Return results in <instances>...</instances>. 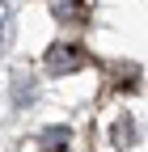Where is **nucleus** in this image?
I'll use <instances>...</instances> for the list:
<instances>
[{"instance_id":"f257e3e1","label":"nucleus","mask_w":148,"mask_h":152,"mask_svg":"<svg viewBox=\"0 0 148 152\" xmlns=\"http://www.w3.org/2000/svg\"><path fill=\"white\" fill-rule=\"evenodd\" d=\"M81 64H85V51H81L76 42H55V47L47 51V72H55V76L76 72Z\"/></svg>"},{"instance_id":"f03ea898","label":"nucleus","mask_w":148,"mask_h":152,"mask_svg":"<svg viewBox=\"0 0 148 152\" xmlns=\"http://www.w3.org/2000/svg\"><path fill=\"white\" fill-rule=\"evenodd\" d=\"M55 17H64V21H81V17L89 13V0H51Z\"/></svg>"},{"instance_id":"7ed1b4c3","label":"nucleus","mask_w":148,"mask_h":152,"mask_svg":"<svg viewBox=\"0 0 148 152\" xmlns=\"http://www.w3.org/2000/svg\"><path fill=\"white\" fill-rule=\"evenodd\" d=\"M68 144H72V131H68V127L42 131V148H47V152H68Z\"/></svg>"},{"instance_id":"20e7f679","label":"nucleus","mask_w":148,"mask_h":152,"mask_svg":"<svg viewBox=\"0 0 148 152\" xmlns=\"http://www.w3.org/2000/svg\"><path fill=\"white\" fill-rule=\"evenodd\" d=\"M9 42V4L0 0V47Z\"/></svg>"}]
</instances>
